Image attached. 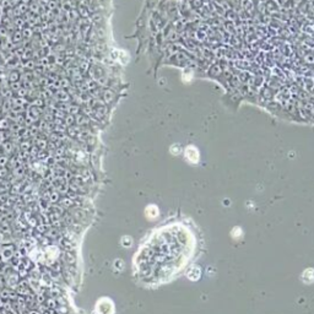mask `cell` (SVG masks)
Returning a JSON list of instances; mask_svg holds the SVG:
<instances>
[{"instance_id": "3", "label": "cell", "mask_w": 314, "mask_h": 314, "mask_svg": "<svg viewBox=\"0 0 314 314\" xmlns=\"http://www.w3.org/2000/svg\"><path fill=\"white\" fill-rule=\"evenodd\" d=\"M97 305H98V307H97V310H101V307L103 305V304H102V302H100V303L97 304ZM100 313H101V312H98V314H100ZM103 314H112V312L107 310V308H104V312H103Z\"/></svg>"}, {"instance_id": "1", "label": "cell", "mask_w": 314, "mask_h": 314, "mask_svg": "<svg viewBox=\"0 0 314 314\" xmlns=\"http://www.w3.org/2000/svg\"><path fill=\"white\" fill-rule=\"evenodd\" d=\"M194 249L195 238L188 227L181 223L164 226L155 231L136 253V275L150 285L167 282L185 267Z\"/></svg>"}, {"instance_id": "2", "label": "cell", "mask_w": 314, "mask_h": 314, "mask_svg": "<svg viewBox=\"0 0 314 314\" xmlns=\"http://www.w3.org/2000/svg\"><path fill=\"white\" fill-rule=\"evenodd\" d=\"M185 156L193 163H196L199 161V152L194 146H188V148L185 150Z\"/></svg>"}]
</instances>
